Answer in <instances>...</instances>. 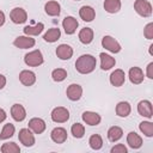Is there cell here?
Listing matches in <instances>:
<instances>
[{
	"label": "cell",
	"instance_id": "6da1fadb",
	"mask_svg": "<svg viewBox=\"0 0 153 153\" xmlns=\"http://www.w3.org/2000/svg\"><path fill=\"white\" fill-rule=\"evenodd\" d=\"M97 66V60L91 54H84L75 61V69L80 74H90L94 71Z\"/></svg>",
	"mask_w": 153,
	"mask_h": 153
},
{
	"label": "cell",
	"instance_id": "7a4b0ae2",
	"mask_svg": "<svg viewBox=\"0 0 153 153\" xmlns=\"http://www.w3.org/2000/svg\"><path fill=\"white\" fill-rule=\"evenodd\" d=\"M43 55H42V51L36 49V50H32L27 54H25L24 56V62L29 66V67H37V66H41L43 63Z\"/></svg>",
	"mask_w": 153,
	"mask_h": 153
},
{
	"label": "cell",
	"instance_id": "3957f363",
	"mask_svg": "<svg viewBox=\"0 0 153 153\" xmlns=\"http://www.w3.org/2000/svg\"><path fill=\"white\" fill-rule=\"evenodd\" d=\"M50 117L55 123H65L69 120V111L67 108L57 106V108L53 109Z\"/></svg>",
	"mask_w": 153,
	"mask_h": 153
},
{
	"label": "cell",
	"instance_id": "277c9868",
	"mask_svg": "<svg viewBox=\"0 0 153 153\" xmlns=\"http://www.w3.org/2000/svg\"><path fill=\"white\" fill-rule=\"evenodd\" d=\"M134 10L141 17H149L152 14V5L148 0H135Z\"/></svg>",
	"mask_w": 153,
	"mask_h": 153
},
{
	"label": "cell",
	"instance_id": "5b68a950",
	"mask_svg": "<svg viewBox=\"0 0 153 153\" xmlns=\"http://www.w3.org/2000/svg\"><path fill=\"white\" fill-rule=\"evenodd\" d=\"M102 45H103V48H105L106 50H109L110 53H114V54L120 53L121 49H122L121 48V44L114 37L108 36V35L102 38Z\"/></svg>",
	"mask_w": 153,
	"mask_h": 153
},
{
	"label": "cell",
	"instance_id": "8992f818",
	"mask_svg": "<svg viewBox=\"0 0 153 153\" xmlns=\"http://www.w3.org/2000/svg\"><path fill=\"white\" fill-rule=\"evenodd\" d=\"M18 139L19 141L25 146V147H32L35 145V136L33 134L31 133V129L29 128H23L19 130V134H18Z\"/></svg>",
	"mask_w": 153,
	"mask_h": 153
},
{
	"label": "cell",
	"instance_id": "52a82bcc",
	"mask_svg": "<svg viewBox=\"0 0 153 153\" xmlns=\"http://www.w3.org/2000/svg\"><path fill=\"white\" fill-rule=\"evenodd\" d=\"M10 18L14 24H23L27 20V13L22 7H14L10 12Z\"/></svg>",
	"mask_w": 153,
	"mask_h": 153
},
{
	"label": "cell",
	"instance_id": "ba28073f",
	"mask_svg": "<svg viewBox=\"0 0 153 153\" xmlns=\"http://www.w3.org/2000/svg\"><path fill=\"white\" fill-rule=\"evenodd\" d=\"M66 96L69 100L76 102L82 96V87L79 84H71L66 90Z\"/></svg>",
	"mask_w": 153,
	"mask_h": 153
},
{
	"label": "cell",
	"instance_id": "9c48e42d",
	"mask_svg": "<svg viewBox=\"0 0 153 153\" xmlns=\"http://www.w3.org/2000/svg\"><path fill=\"white\" fill-rule=\"evenodd\" d=\"M78 26H79L78 20H76L74 17H72V16H67V17L62 20V27L65 29V32H66L67 35H73V33L76 31Z\"/></svg>",
	"mask_w": 153,
	"mask_h": 153
},
{
	"label": "cell",
	"instance_id": "30bf717a",
	"mask_svg": "<svg viewBox=\"0 0 153 153\" xmlns=\"http://www.w3.org/2000/svg\"><path fill=\"white\" fill-rule=\"evenodd\" d=\"M35 38H31L30 36H18L14 41H13V44L17 47V48H20V49H27V48H32L35 45Z\"/></svg>",
	"mask_w": 153,
	"mask_h": 153
},
{
	"label": "cell",
	"instance_id": "8fae6325",
	"mask_svg": "<svg viewBox=\"0 0 153 153\" xmlns=\"http://www.w3.org/2000/svg\"><path fill=\"white\" fill-rule=\"evenodd\" d=\"M81 118L88 126H98L102 121L100 115L97 112H93V111H84L81 115Z\"/></svg>",
	"mask_w": 153,
	"mask_h": 153
},
{
	"label": "cell",
	"instance_id": "7c38bea8",
	"mask_svg": "<svg viewBox=\"0 0 153 153\" xmlns=\"http://www.w3.org/2000/svg\"><path fill=\"white\" fill-rule=\"evenodd\" d=\"M45 122L44 120L39 118V117H33L29 121V129H31L35 134H42L45 130Z\"/></svg>",
	"mask_w": 153,
	"mask_h": 153
},
{
	"label": "cell",
	"instance_id": "4fadbf2b",
	"mask_svg": "<svg viewBox=\"0 0 153 153\" xmlns=\"http://www.w3.org/2000/svg\"><path fill=\"white\" fill-rule=\"evenodd\" d=\"M137 112L147 118L153 117V109H152V103L149 100H141L137 104Z\"/></svg>",
	"mask_w": 153,
	"mask_h": 153
},
{
	"label": "cell",
	"instance_id": "5bb4252c",
	"mask_svg": "<svg viewBox=\"0 0 153 153\" xmlns=\"http://www.w3.org/2000/svg\"><path fill=\"white\" fill-rule=\"evenodd\" d=\"M50 137L55 143H63L67 140V130L62 127H56L51 130Z\"/></svg>",
	"mask_w": 153,
	"mask_h": 153
},
{
	"label": "cell",
	"instance_id": "9a60e30c",
	"mask_svg": "<svg viewBox=\"0 0 153 153\" xmlns=\"http://www.w3.org/2000/svg\"><path fill=\"white\" fill-rule=\"evenodd\" d=\"M128 76H129V80L131 84L134 85H139L143 81V72L140 67H131L129 69V73H128Z\"/></svg>",
	"mask_w": 153,
	"mask_h": 153
},
{
	"label": "cell",
	"instance_id": "2e32d148",
	"mask_svg": "<svg viewBox=\"0 0 153 153\" xmlns=\"http://www.w3.org/2000/svg\"><path fill=\"white\" fill-rule=\"evenodd\" d=\"M19 80L24 86H32L36 82V74L32 71L24 69L19 73Z\"/></svg>",
	"mask_w": 153,
	"mask_h": 153
},
{
	"label": "cell",
	"instance_id": "e0dca14e",
	"mask_svg": "<svg viewBox=\"0 0 153 153\" xmlns=\"http://www.w3.org/2000/svg\"><path fill=\"white\" fill-rule=\"evenodd\" d=\"M126 81V74L122 69H115L110 74V84L115 87H120Z\"/></svg>",
	"mask_w": 153,
	"mask_h": 153
},
{
	"label": "cell",
	"instance_id": "ac0fdd59",
	"mask_svg": "<svg viewBox=\"0 0 153 153\" xmlns=\"http://www.w3.org/2000/svg\"><path fill=\"white\" fill-rule=\"evenodd\" d=\"M11 116L14 121L17 122H22L25 120L26 117V110L23 105L20 104H13L11 108Z\"/></svg>",
	"mask_w": 153,
	"mask_h": 153
},
{
	"label": "cell",
	"instance_id": "d6986e66",
	"mask_svg": "<svg viewBox=\"0 0 153 153\" xmlns=\"http://www.w3.org/2000/svg\"><path fill=\"white\" fill-rule=\"evenodd\" d=\"M73 55V48L68 44H60L56 48V56L60 60H69Z\"/></svg>",
	"mask_w": 153,
	"mask_h": 153
},
{
	"label": "cell",
	"instance_id": "ffe728a7",
	"mask_svg": "<svg viewBox=\"0 0 153 153\" xmlns=\"http://www.w3.org/2000/svg\"><path fill=\"white\" fill-rule=\"evenodd\" d=\"M79 16L84 22H92L96 17V11L91 6H81L79 10Z\"/></svg>",
	"mask_w": 153,
	"mask_h": 153
},
{
	"label": "cell",
	"instance_id": "44dd1931",
	"mask_svg": "<svg viewBox=\"0 0 153 153\" xmlns=\"http://www.w3.org/2000/svg\"><path fill=\"white\" fill-rule=\"evenodd\" d=\"M99 57H100V68H102L103 71H109L110 68H112V67L116 65L115 57L110 56L109 54L100 53V54H99Z\"/></svg>",
	"mask_w": 153,
	"mask_h": 153
},
{
	"label": "cell",
	"instance_id": "7402d4cb",
	"mask_svg": "<svg viewBox=\"0 0 153 153\" xmlns=\"http://www.w3.org/2000/svg\"><path fill=\"white\" fill-rule=\"evenodd\" d=\"M44 11L48 16H51V17H56L60 14L61 12V6L57 1L55 0H50L48 1L45 5H44Z\"/></svg>",
	"mask_w": 153,
	"mask_h": 153
},
{
	"label": "cell",
	"instance_id": "603a6c76",
	"mask_svg": "<svg viewBox=\"0 0 153 153\" xmlns=\"http://www.w3.org/2000/svg\"><path fill=\"white\" fill-rule=\"evenodd\" d=\"M127 143L129 145L130 148L133 149H137L142 146V137L136 134L135 131H130L128 135H127Z\"/></svg>",
	"mask_w": 153,
	"mask_h": 153
},
{
	"label": "cell",
	"instance_id": "cb8c5ba5",
	"mask_svg": "<svg viewBox=\"0 0 153 153\" xmlns=\"http://www.w3.org/2000/svg\"><path fill=\"white\" fill-rule=\"evenodd\" d=\"M79 41L82 44H90L93 41V30L91 27H82L79 31Z\"/></svg>",
	"mask_w": 153,
	"mask_h": 153
},
{
	"label": "cell",
	"instance_id": "d4e9b609",
	"mask_svg": "<svg viewBox=\"0 0 153 153\" xmlns=\"http://www.w3.org/2000/svg\"><path fill=\"white\" fill-rule=\"evenodd\" d=\"M60 37H61V31H60L59 27H51V29H49V30L43 35V39H44L45 42H49V43L56 42Z\"/></svg>",
	"mask_w": 153,
	"mask_h": 153
},
{
	"label": "cell",
	"instance_id": "484cf974",
	"mask_svg": "<svg viewBox=\"0 0 153 153\" xmlns=\"http://www.w3.org/2000/svg\"><path fill=\"white\" fill-rule=\"evenodd\" d=\"M44 29V24L43 23H37L36 25H27L23 29L24 33L26 36H38Z\"/></svg>",
	"mask_w": 153,
	"mask_h": 153
},
{
	"label": "cell",
	"instance_id": "4316f807",
	"mask_svg": "<svg viewBox=\"0 0 153 153\" xmlns=\"http://www.w3.org/2000/svg\"><path fill=\"white\" fill-rule=\"evenodd\" d=\"M130 111H131V106H130V104L128 102L123 100V102L117 103V105H116V115L117 116L127 117V116H129Z\"/></svg>",
	"mask_w": 153,
	"mask_h": 153
},
{
	"label": "cell",
	"instance_id": "83f0119b",
	"mask_svg": "<svg viewBox=\"0 0 153 153\" xmlns=\"http://www.w3.org/2000/svg\"><path fill=\"white\" fill-rule=\"evenodd\" d=\"M122 136H123V130H122V128H120V127H117V126H112V127L109 128V130H108V139H109V141L116 142V141H118Z\"/></svg>",
	"mask_w": 153,
	"mask_h": 153
},
{
	"label": "cell",
	"instance_id": "f1b7e54d",
	"mask_svg": "<svg viewBox=\"0 0 153 153\" xmlns=\"http://www.w3.org/2000/svg\"><path fill=\"white\" fill-rule=\"evenodd\" d=\"M104 10L108 13H117L121 10V0H105Z\"/></svg>",
	"mask_w": 153,
	"mask_h": 153
},
{
	"label": "cell",
	"instance_id": "f546056e",
	"mask_svg": "<svg viewBox=\"0 0 153 153\" xmlns=\"http://www.w3.org/2000/svg\"><path fill=\"white\" fill-rule=\"evenodd\" d=\"M14 131H16L14 126L12 123H6L2 127L1 131H0V140H7V139L12 137L13 134H14Z\"/></svg>",
	"mask_w": 153,
	"mask_h": 153
},
{
	"label": "cell",
	"instance_id": "4dcf8cb0",
	"mask_svg": "<svg viewBox=\"0 0 153 153\" xmlns=\"http://www.w3.org/2000/svg\"><path fill=\"white\" fill-rule=\"evenodd\" d=\"M88 145H90V147H91L92 149H94V151L100 149V148L103 147V139H102V136H100L99 134H93V135H91L90 139H88Z\"/></svg>",
	"mask_w": 153,
	"mask_h": 153
},
{
	"label": "cell",
	"instance_id": "1f68e13d",
	"mask_svg": "<svg viewBox=\"0 0 153 153\" xmlns=\"http://www.w3.org/2000/svg\"><path fill=\"white\" fill-rule=\"evenodd\" d=\"M139 129L140 131L147 136V137H152L153 136V123L149 121H143L139 124Z\"/></svg>",
	"mask_w": 153,
	"mask_h": 153
},
{
	"label": "cell",
	"instance_id": "d6a6232c",
	"mask_svg": "<svg viewBox=\"0 0 153 153\" xmlns=\"http://www.w3.org/2000/svg\"><path fill=\"white\" fill-rule=\"evenodd\" d=\"M71 133L75 139H81L85 135V127L81 123H73L71 127Z\"/></svg>",
	"mask_w": 153,
	"mask_h": 153
},
{
	"label": "cell",
	"instance_id": "836d02e7",
	"mask_svg": "<svg viewBox=\"0 0 153 153\" xmlns=\"http://www.w3.org/2000/svg\"><path fill=\"white\" fill-rule=\"evenodd\" d=\"M51 78L56 82H61L67 78V71L63 68H56L51 72Z\"/></svg>",
	"mask_w": 153,
	"mask_h": 153
},
{
	"label": "cell",
	"instance_id": "e575fe53",
	"mask_svg": "<svg viewBox=\"0 0 153 153\" xmlns=\"http://www.w3.org/2000/svg\"><path fill=\"white\" fill-rule=\"evenodd\" d=\"M1 152L2 153H19L20 147L16 142H7L1 146Z\"/></svg>",
	"mask_w": 153,
	"mask_h": 153
},
{
	"label": "cell",
	"instance_id": "d590c367",
	"mask_svg": "<svg viewBox=\"0 0 153 153\" xmlns=\"http://www.w3.org/2000/svg\"><path fill=\"white\" fill-rule=\"evenodd\" d=\"M143 36L147 39H152L153 38V23H148L145 29H143Z\"/></svg>",
	"mask_w": 153,
	"mask_h": 153
},
{
	"label": "cell",
	"instance_id": "8d00e7d4",
	"mask_svg": "<svg viewBox=\"0 0 153 153\" xmlns=\"http://www.w3.org/2000/svg\"><path fill=\"white\" fill-rule=\"evenodd\" d=\"M127 152H128L127 147L122 143H117L116 146H114L111 148V153H127Z\"/></svg>",
	"mask_w": 153,
	"mask_h": 153
},
{
	"label": "cell",
	"instance_id": "74e56055",
	"mask_svg": "<svg viewBox=\"0 0 153 153\" xmlns=\"http://www.w3.org/2000/svg\"><path fill=\"white\" fill-rule=\"evenodd\" d=\"M146 75L149 79H153V62H149L147 66V71H146Z\"/></svg>",
	"mask_w": 153,
	"mask_h": 153
},
{
	"label": "cell",
	"instance_id": "f35d334b",
	"mask_svg": "<svg viewBox=\"0 0 153 153\" xmlns=\"http://www.w3.org/2000/svg\"><path fill=\"white\" fill-rule=\"evenodd\" d=\"M5 85H6V76L0 74V90H2L5 87Z\"/></svg>",
	"mask_w": 153,
	"mask_h": 153
},
{
	"label": "cell",
	"instance_id": "ab89813d",
	"mask_svg": "<svg viewBox=\"0 0 153 153\" xmlns=\"http://www.w3.org/2000/svg\"><path fill=\"white\" fill-rule=\"evenodd\" d=\"M6 117H7L6 111H5L4 109H0V123H1V122H4V121L6 120Z\"/></svg>",
	"mask_w": 153,
	"mask_h": 153
},
{
	"label": "cell",
	"instance_id": "60d3db41",
	"mask_svg": "<svg viewBox=\"0 0 153 153\" xmlns=\"http://www.w3.org/2000/svg\"><path fill=\"white\" fill-rule=\"evenodd\" d=\"M5 24V13L0 10V26H2Z\"/></svg>",
	"mask_w": 153,
	"mask_h": 153
},
{
	"label": "cell",
	"instance_id": "b9f144b4",
	"mask_svg": "<svg viewBox=\"0 0 153 153\" xmlns=\"http://www.w3.org/2000/svg\"><path fill=\"white\" fill-rule=\"evenodd\" d=\"M152 48H153V44L149 47V54H151V55H153V50H152Z\"/></svg>",
	"mask_w": 153,
	"mask_h": 153
},
{
	"label": "cell",
	"instance_id": "7bdbcfd3",
	"mask_svg": "<svg viewBox=\"0 0 153 153\" xmlns=\"http://www.w3.org/2000/svg\"><path fill=\"white\" fill-rule=\"evenodd\" d=\"M75 1H80V0H75Z\"/></svg>",
	"mask_w": 153,
	"mask_h": 153
}]
</instances>
